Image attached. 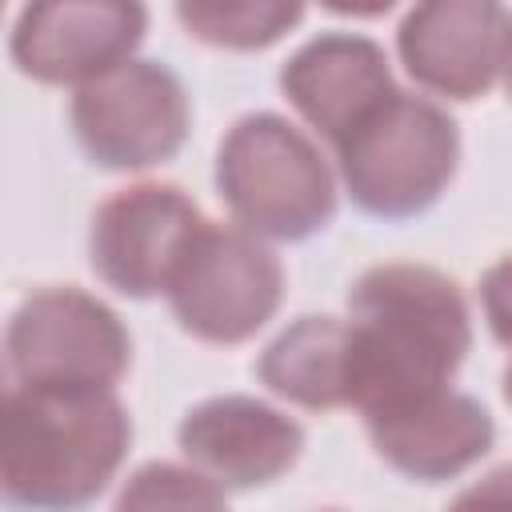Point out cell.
I'll list each match as a JSON object with an SVG mask.
<instances>
[{"label":"cell","instance_id":"13","mask_svg":"<svg viewBox=\"0 0 512 512\" xmlns=\"http://www.w3.org/2000/svg\"><path fill=\"white\" fill-rule=\"evenodd\" d=\"M280 92L336 148L396 92V84L376 40L356 32H320L284 60Z\"/></svg>","mask_w":512,"mask_h":512},{"label":"cell","instance_id":"1","mask_svg":"<svg viewBox=\"0 0 512 512\" xmlns=\"http://www.w3.org/2000/svg\"><path fill=\"white\" fill-rule=\"evenodd\" d=\"M352 408L376 412L440 392L472 348L460 284L428 264H376L348 288Z\"/></svg>","mask_w":512,"mask_h":512},{"label":"cell","instance_id":"19","mask_svg":"<svg viewBox=\"0 0 512 512\" xmlns=\"http://www.w3.org/2000/svg\"><path fill=\"white\" fill-rule=\"evenodd\" d=\"M500 80H504V92L512 100V20H508V32H504V56H500Z\"/></svg>","mask_w":512,"mask_h":512},{"label":"cell","instance_id":"7","mask_svg":"<svg viewBox=\"0 0 512 512\" xmlns=\"http://www.w3.org/2000/svg\"><path fill=\"white\" fill-rule=\"evenodd\" d=\"M72 136L96 168L140 172L172 160L188 140V96L160 60H124L76 88Z\"/></svg>","mask_w":512,"mask_h":512},{"label":"cell","instance_id":"8","mask_svg":"<svg viewBox=\"0 0 512 512\" xmlns=\"http://www.w3.org/2000/svg\"><path fill=\"white\" fill-rule=\"evenodd\" d=\"M204 224L196 200L176 184H132L112 192L88 228L92 272L132 300L168 292L172 272Z\"/></svg>","mask_w":512,"mask_h":512},{"label":"cell","instance_id":"6","mask_svg":"<svg viewBox=\"0 0 512 512\" xmlns=\"http://www.w3.org/2000/svg\"><path fill=\"white\" fill-rule=\"evenodd\" d=\"M12 384L32 388H116L128 372L132 340L120 316L64 284L20 300L4 332Z\"/></svg>","mask_w":512,"mask_h":512},{"label":"cell","instance_id":"14","mask_svg":"<svg viewBox=\"0 0 512 512\" xmlns=\"http://www.w3.org/2000/svg\"><path fill=\"white\" fill-rule=\"evenodd\" d=\"M268 392L312 408H352V324L336 316H300L256 360Z\"/></svg>","mask_w":512,"mask_h":512},{"label":"cell","instance_id":"15","mask_svg":"<svg viewBox=\"0 0 512 512\" xmlns=\"http://www.w3.org/2000/svg\"><path fill=\"white\" fill-rule=\"evenodd\" d=\"M176 16L208 48L260 52L300 24L304 0H176Z\"/></svg>","mask_w":512,"mask_h":512},{"label":"cell","instance_id":"12","mask_svg":"<svg viewBox=\"0 0 512 512\" xmlns=\"http://www.w3.org/2000/svg\"><path fill=\"white\" fill-rule=\"evenodd\" d=\"M364 428L376 456L420 484L460 476L480 456H488L496 440L488 408L468 392H452V384L392 408L364 412Z\"/></svg>","mask_w":512,"mask_h":512},{"label":"cell","instance_id":"5","mask_svg":"<svg viewBox=\"0 0 512 512\" xmlns=\"http://www.w3.org/2000/svg\"><path fill=\"white\" fill-rule=\"evenodd\" d=\"M164 296L188 336L204 344H244L276 316L284 268L256 232L204 220Z\"/></svg>","mask_w":512,"mask_h":512},{"label":"cell","instance_id":"3","mask_svg":"<svg viewBox=\"0 0 512 512\" xmlns=\"http://www.w3.org/2000/svg\"><path fill=\"white\" fill-rule=\"evenodd\" d=\"M216 192L240 228L308 240L336 216V180L320 148L276 112L240 116L216 148Z\"/></svg>","mask_w":512,"mask_h":512},{"label":"cell","instance_id":"11","mask_svg":"<svg viewBox=\"0 0 512 512\" xmlns=\"http://www.w3.org/2000/svg\"><path fill=\"white\" fill-rule=\"evenodd\" d=\"M180 452L224 488H264L304 452V428L256 396H212L184 412Z\"/></svg>","mask_w":512,"mask_h":512},{"label":"cell","instance_id":"9","mask_svg":"<svg viewBox=\"0 0 512 512\" xmlns=\"http://www.w3.org/2000/svg\"><path fill=\"white\" fill-rule=\"evenodd\" d=\"M144 32V0H24L8 52L36 84H88L132 60Z\"/></svg>","mask_w":512,"mask_h":512},{"label":"cell","instance_id":"16","mask_svg":"<svg viewBox=\"0 0 512 512\" xmlns=\"http://www.w3.org/2000/svg\"><path fill=\"white\" fill-rule=\"evenodd\" d=\"M228 500L224 484L208 472L180 464H144L120 492V508H220Z\"/></svg>","mask_w":512,"mask_h":512},{"label":"cell","instance_id":"2","mask_svg":"<svg viewBox=\"0 0 512 512\" xmlns=\"http://www.w3.org/2000/svg\"><path fill=\"white\" fill-rule=\"evenodd\" d=\"M128 444L132 420L112 388L12 384L0 492L20 508H80L108 488Z\"/></svg>","mask_w":512,"mask_h":512},{"label":"cell","instance_id":"17","mask_svg":"<svg viewBox=\"0 0 512 512\" xmlns=\"http://www.w3.org/2000/svg\"><path fill=\"white\" fill-rule=\"evenodd\" d=\"M480 304L492 336L512 348V252L500 256L484 276H480Z\"/></svg>","mask_w":512,"mask_h":512},{"label":"cell","instance_id":"4","mask_svg":"<svg viewBox=\"0 0 512 512\" xmlns=\"http://www.w3.org/2000/svg\"><path fill=\"white\" fill-rule=\"evenodd\" d=\"M340 180L352 204L380 220H408L432 208L456 176V120L412 92H392L336 148Z\"/></svg>","mask_w":512,"mask_h":512},{"label":"cell","instance_id":"10","mask_svg":"<svg viewBox=\"0 0 512 512\" xmlns=\"http://www.w3.org/2000/svg\"><path fill=\"white\" fill-rule=\"evenodd\" d=\"M508 12L500 0H416L396 28L404 72L448 100H476L500 76Z\"/></svg>","mask_w":512,"mask_h":512},{"label":"cell","instance_id":"20","mask_svg":"<svg viewBox=\"0 0 512 512\" xmlns=\"http://www.w3.org/2000/svg\"><path fill=\"white\" fill-rule=\"evenodd\" d=\"M504 400H508V404H512V364H508V368H504Z\"/></svg>","mask_w":512,"mask_h":512},{"label":"cell","instance_id":"18","mask_svg":"<svg viewBox=\"0 0 512 512\" xmlns=\"http://www.w3.org/2000/svg\"><path fill=\"white\" fill-rule=\"evenodd\" d=\"M328 12H336V16H384L396 0H320Z\"/></svg>","mask_w":512,"mask_h":512}]
</instances>
